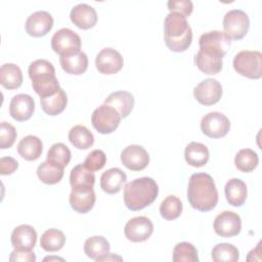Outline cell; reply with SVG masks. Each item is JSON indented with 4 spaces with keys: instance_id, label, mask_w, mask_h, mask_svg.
Instances as JSON below:
<instances>
[{
    "instance_id": "cell-1",
    "label": "cell",
    "mask_w": 262,
    "mask_h": 262,
    "mask_svg": "<svg viewBox=\"0 0 262 262\" xmlns=\"http://www.w3.org/2000/svg\"><path fill=\"white\" fill-rule=\"evenodd\" d=\"M187 200L198 211L213 210L218 203V191L212 176L207 173L192 174L188 180Z\"/></svg>"
},
{
    "instance_id": "cell-2",
    "label": "cell",
    "mask_w": 262,
    "mask_h": 262,
    "mask_svg": "<svg viewBox=\"0 0 262 262\" xmlns=\"http://www.w3.org/2000/svg\"><path fill=\"white\" fill-rule=\"evenodd\" d=\"M164 38L167 47L173 52H183L192 41V31L186 16L170 12L164 20Z\"/></svg>"
},
{
    "instance_id": "cell-3",
    "label": "cell",
    "mask_w": 262,
    "mask_h": 262,
    "mask_svg": "<svg viewBox=\"0 0 262 262\" xmlns=\"http://www.w3.org/2000/svg\"><path fill=\"white\" fill-rule=\"evenodd\" d=\"M159 193V186L150 177H140L124 187V203L131 211H139L151 205Z\"/></svg>"
},
{
    "instance_id": "cell-4",
    "label": "cell",
    "mask_w": 262,
    "mask_h": 262,
    "mask_svg": "<svg viewBox=\"0 0 262 262\" xmlns=\"http://www.w3.org/2000/svg\"><path fill=\"white\" fill-rule=\"evenodd\" d=\"M29 77L32 86L40 98L53 95L58 91L59 83L55 77V69L46 59H36L29 66Z\"/></svg>"
},
{
    "instance_id": "cell-5",
    "label": "cell",
    "mask_w": 262,
    "mask_h": 262,
    "mask_svg": "<svg viewBox=\"0 0 262 262\" xmlns=\"http://www.w3.org/2000/svg\"><path fill=\"white\" fill-rule=\"evenodd\" d=\"M233 68L237 74L249 79H260L262 76V54L260 51L243 50L233 58Z\"/></svg>"
},
{
    "instance_id": "cell-6",
    "label": "cell",
    "mask_w": 262,
    "mask_h": 262,
    "mask_svg": "<svg viewBox=\"0 0 262 262\" xmlns=\"http://www.w3.org/2000/svg\"><path fill=\"white\" fill-rule=\"evenodd\" d=\"M120 114L111 105L101 104L91 115V123L94 129L100 134H111L120 125Z\"/></svg>"
},
{
    "instance_id": "cell-7",
    "label": "cell",
    "mask_w": 262,
    "mask_h": 262,
    "mask_svg": "<svg viewBox=\"0 0 262 262\" xmlns=\"http://www.w3.org/2000/svg\"><path fill=\"white\" fill-rule=\"evenodd\" d=\"M51 47L53 51L60 56H69L80 52V36L68 28H62L54 33L51 38Z\"/></svg>"
},
{
    "instance_id": "cell-8",
    "label": "cell",
    "mask_w": 262,
    "mask_h": 262,
    "mask_svg": "<svg viewBox=\"0 0 262 262\" xmlns=\"http://www.w3.org/2000/svg\"><path fill=\"white\" fill-rule=\"evenodd\" d=\"M250 28L248 14L241 9H232L225 13L223 17L224 34L230 40L243 39Z\"/></svg>"
},
{
    "instance_id": "cell-9",
    "label": "cell",
    "mask_w": 262,
    "mask_h": 262,
    "mask_svg": "<svg viewBox=\"0 0 262 262\" xmlns=\"http://www.w3.org/2000/svg\"><path fill=\"white\" fill-rule=\"evenodd\" d=\"M199 44L204 53L223 58L230 47V39L221 31H210L200 37Z\"/></svg>"
},
{
    "instance_id": "cell-10",
    "label": "cell",
    "mask_w": 262,
    "mask_h": 262,
    "mask_svg": "<svg viewBox=\"0 0 262 262\" xmlns=\"http://www.w3.org/2000/svg\"><path fill=\"white\" fill-rule=\"evenodd\" d=\"M201 129L210 138H221L228 133L230 121L222 113L211 112L202 118Z\"/></svg>"
},
{
    "instance_id": "cell-11",
    "label": "cell",
    "mask_w": 262,
    "mask_h": 262,
    "mask_svg": "<svg viewBox=\"0 0 262 262\" xmlns=\"http://www.w3.org/2000/svg\"><path fill=\"white\" fill-rule=\"evenodd\" d=\"M223 90L221 84L212 78L205 79L199 83L193 89V96L196 101L203 105H213L217 103L221 96Z\"/></svg>"
},
{
    "instance_id": "cell-12",
    "label": "cell",
    "mask_w": 262,
    "mask_h": 262,
    "mask_svg": "<svg viewBox=\"0 0 262 262\" xmlns=\"http://www.w3.org/2000/svg\"><path fill=\"white\" fill-rule=\"evenodd\" d=\"M154 232V224L145 216H137L130 219L124 228L125 236L133 243H141L150 237Z\"/></svg>"
},
{
    "instance_id": "cell-13",
    "label": "cell",
    "mask_w": 262,
    "mask_h": 262,
    "mask_svg": "<svg viewBox=\"0 0 262 262\" xmlns=\"http://www.w3.org/2000/svg\"><path fill=\"white\" fill-rule=\"evenodd\" d=\"M95 66L100 74L113 75L122 70L124 59L119 51L114 48L106 47L97 53Z\"/></svg>"
},
{
    "instance_id": "cell-14",
    "label": "cell",
    "mask_w": 262,
    "mask_h": 262,
    "mask_svg": "<svg viewBox=\"0 0 262 262\" xmlns=\"http://www.w3.org/2000/svg\"><path fill=\"white\" fill-rule=\"evenodd\" d=\"M214 230L221 237H233L241 232L242 220L238 214L232 211H224L216 216Z\"/></svg>"
},
{
    "instance_id": "cell-15",
    "label": "cell",
    "mask_w": 262,
    "mask_h": 262,
    "mask_svg": "<svg viewBox=\"0 0 262 262\" xmlns=\"http://www.w3.org/2000/svg\"><path fill=\"white\" fill-rule=\"evenodd\" d=\"M122 164L131 171H141L149 163L148 152L144 147L137 144L128 145L121 152Z\"/></svg>"
},
{
    "instance_id": "cell-16",
    "label": "cell",
    "mask_w": 262,
    "mask_h": 262,
    "mask_svg": "<svg viewBox=\"0 0 262 262\" xmlns=\"http://www.w3.org/2000/svg\"><path fill=\"white\" fill-rule=\"evenodd\" d=\"M53 27L52 15L44 10L32 13L26 20V32L32 37H43Z\"/></svg>"
},
{
    "instance_id": "cell-17",
    "label": "cell",
    "mask_w": 262,
    "mask_h": 262,
    "mask_svg": "<svg viewBox=\"0 0 262 262\" xmlns=\"http://www.w3.org/2000/svg\"><path fill=\"white\" fill-rule=\"evenodd\" d=\"M35 111L34 98L29 94L14 95L9 103V114L17 122L29 120Z\"/></svg>"
},
{
    "instance_id": "cell-18",
    "label": "cell",
    "mask_w": 262,
    "mask_h": 262,
    "mask_svg": "<svg viewBox=\"0 0 262 262\" xmlns=\"http://www.w3.org/2000/svg\"><path fill=\"white\" fill-rule=\"evenodd\" d=\"M10 241L14 250L32 251L37 242V232L33 226L21 224L12 230Z\"/></svg>"
},
{
    "instance_id": "cell-19",
    "label": "cell",
    "mask_w": 262,
    "mask_h": 262,
    "mask_svg": "<svg viewBox=\"0 0 262 262\" xmlns=\"http://www.w3.org/2000/svg\"><path fill=\"white\" fill-rule=\"evenodd\" d=\"M70 18L77 28L88 30L96 25L97 13L92 6L86 3H80L72 8Z\"/></svg>"
},
{
    "instance_id": "cell-20",
    "label": "cell",
    "mask_w": 262,
    "mask_h": 262,
    "mask_svg": "<svg viewBox=\"0 0 262 262\" xmlns=\"http://www.w3.org/2000/svg\"><path fill=\"white\" fill-rule=\"evenodd\" d=\"M95 200L93 188H72L69 199L72 209L80 214L88 213L93 208Z\"/></svg>"
},
{
    "instance_id": "cell-21",
    "label": "cell",
    "mask_w": 262,
    "mask_h": 262,
    "mask_svg": "<svg viewBox=\"0 0 262 262\" xmlns=\"http://www.w3.org/2000/svg\"><path fill=\"white\" fill-rule=\"evenodd\" d=\"M104 104L113 106L121 118H126L133 110L134 96L128 91H115L105 98Z\"/></svg>"
},
{
    "instance_id": "cell-22",
    "label": "cell",
    "mask_w": 262,
    "mask_h": 262,
    "mask_svg": "<svg viewBox=\"0 0 262 262\" xmlns=\"http://www.w3.org/2000/svg\"><path fill=\"white\" fill-rule=\"evenodd\" d=\"M127 176L120 168H111L102 173L100 177V187L106 193H118L125 184Z\"/></svg>"
},
{
    "instance_id": "cell-23",
    "label": "cell",
    "mask_w": 262,
    "mask_h": 262,
    "mask_svg": "<svg viewBox=\"0 0 262 262\" xmlns=\"http://www.w3.org/2000/svg\"><path fill=\"white\" fill-rule=\"evenodd\" d=\"M224 192L227 202L233 207L243 206L248 195L247 185L239 178H232L228 180L225 184Z\"/></svg>"
},
{
    "instance_id": "cell-24",
    "label": "cell",
    "mask_w": 262,
    "mask_h": 262,
    "mask_svg": "<svg viewBox=\"0 0 262 262\" xmlns=\"http://www.w3.org/2000/svg\"><path fill=\"white\" fill-rule=\"evenodd\" d=\"M43 150L41 139L34 135H28L20 139L17 144V152L27 161H36L40 158Z\"/></svg>"
},
{
    "instance_id": "cell-25",
    "label": "cell",
    "mask_w": 262,
    "mask_h": 262,
    "mask_svg": "<svg viewBox=\"0 0 262 262\" xmlns=\"http://www.w3.org/2000/svg\"><path fill=\"white\" fill-rule=\"evenodd\" d=\"M209 149L208 147L201 143L191 141L189 142L184 150V159L186 163L192 167H203L209 161Z\"/></svg>"
},
{
    "instance_id": "cell-26",
    "label": "cell",
    "mask_w": 262,
    "mask_h": 262,
    "mask_svg": "<svg viewBox=\"0 0 262 262\" xmlns=\"http://www.w3.org/2000/svg\"><path fill=\"white\" fill-rule=\"evenodd\" d=\"M59 62L62 70L71 75H82L88 69V57L83 51L69 56H60Z\"/></svg>"
},
{
    "instance_id": "cell-27",
    "label": "cell",
    "mask_w": 262,
    "mask_h": 262,
    "mask_svg": "<svg viewBox=\"0 0 262 262\" xmlns=\"http://www.w3.org/2000/svg\"><path fill=\"white\" fill-rule=\"evenodd\" d=\"M95 175L84 164L75 166L70 174V183L72 188H93Z\"/></svg>"
},
{
    "instance_id": "cell-28",
    "label": "cell",
    "mask_w": 262,
    "mask_h": 262,
    "mask_svg": "<svg viewBox=\"0 0 262 262\" xmlns=\"http://www.w3.org/2000/svg\"><path fill=\"white\" fill-rule=\"evenodd\" d=\"M0 83L8 90L20 87L23 83V73L19 67L14 63L2 64L0 69Z\"/></svg>"
},
{
    "instance_id": "cell-29",
    "label": "cell",
    "mask_w": 262,
    "mask_h": 262,
    "mask_svg": "<svg viewBox=\"0 0 262 262\" xmlns=\"http://www.w3.org/2000/svg\"><path fill=\"white\" fill-rule=\"evenodd\" d=\"M42 110L49 116H57L63 112L68 104V96L66 92L59 88L53 95L40 98Z\"/></svg>"
},
{
    "instance_id": "cell-30",
    "label": "cell",
    "mask_w": 262,
    "mask_h": 262,
    "mask_svg": "<svg viewBox=\"0 0 262 262\" xmlns=\"http://www.w3.org/2000/svg\"><path fill=\"white\" fill-rule=\"evenodd\" d=\"M70 142L78 149H87L94 143V136L89 129L83 125H76L69 131Z\"/></svg>"
},
{
    "instance_id": "cell-31",
    "label": "cell",
    "mask_w": 262,
    "mask_h": 262,
    "mask_svg": "<svg viewBox=\"0 0 262 262\" xmlns=\"http://www.w3.org/2000/svg\"><path fill=\"white\" fill-rule=\"evenodd\" d=\"M37 176L45 184H56L63 177V169L55 164L45 161L38 166Z\"/></svg>"
},
{
    "instance_id": "cell-32",
    "label": "cell",
    "mask_w": 262,
    "mask_h": 262,
    "mask_svg": "<svg viewBox=\"0 0 262 262\" xmlns=\"http://www.w3.org/2000/svg\"><path fill=\"white\" fill-rule=\"evenodd\" d=\"M66 243L63 232L56 228H50L43 232L40 238V246L46 252H57Z\"/></svg>"
},
{
    "instance_id": "cell-33",
    "label": "cell",
    "mask_w": 262,
    "mask_h": 262,
    "mask_svg": "<svg viewBox=\"0 0 262 262\" xmlns=\"http://www.w3.org/2000/svg\"><path fill=\"white\" fill-rule=\"evenodd\" d=\"M194 63L198 69L206 75H216L222 70L223 67L222 58L206 54L201 50H199V52L194 55Z\"/></svg>"
},
{
    "instance_id": "cell-34",
    "label": "cell",
    "mask_w": 262,
    "mask_h": 262,
    "mask_svg": "<svg viewBox=\"0 0 262 262\" xmlns=\"http://www.w3.org/2000/svg\"><path fill=\"white\" fill-rule=\"evenodd\" d=\"M111 246L105 237L94 235L85 241L84 252L87 257L95 260L97 257L110 252Z\"/></svg>"
},
{
    "instance_id": "cell-35",
    "label": "cell",
    "mask_w": 262,
    "mask_h": 262,
    "mask_svg": "<svg viewBox=\"0 0 262 262\" xmlns=\"http://www.w3.org/2000/svg\"><path fill=\"white\" fill-rule=\"evenodd\" d=\"M258 155L251 148H243L237 151L234 158V165L237 170L244 173L252 172L258 166Z\"/></svg>"
},
{
    "instance_id": "cell-36",
    "label": "cell",
    "mask_w": 262,
    "mask_h": 262,
    "mask_svg": "<svg viewBox=\"0 0 262 262\" xmlns=\"http://www.w3.org/2000/svg\"><path fill=\"white\" fill-rule=\"evenodd\" d=\"M211 257L214 262H236L239 258V252L235 246L221 243L212 249Z\"/></svg>"
},
{
    "instance_id": "cell-37",
    "label": "cell",
    "mask_w": 262,
    "mask_h": 262,
    "mask_svg": "<svg viewBox=\"0 0 262 262\" xmlns=\"http://www.w3.org/2000/svg\"><path fill=\"white\" fill-rule=\"evenodd\" d=\"M46 161L64 169L71 161V150L66 144L61 142L54 143L51 145L47 152Z\"/></svg>"
},
{
    "instance_id": "cell-38",
    "label": "cell",
    "mask_w": 262,
    "mask_h": 262,
    "mask_svg": "<svg viewBox=\"0 0 262 262\" xmlns=\"http://www.w3.org/2000/svg\"><path fill=\"white\" fill-rule=\"evenodd\" d=\"M161 216L166 220L177 219L182 213V203L175 195H168L160 205Z\"/></svg>"
},
{
    "instance_id": "cell-39",
    "label": "cell",
    "mask_w": 262,
    "mask_h": 262,
    "mask_svg": "<svg viewBox=\"0 0 262 262\" xmlns=\"http://www.w3.org/2000/svg\"><path fill=\"white\" fill-rule=\"evenodd\" d=\"M174 262H199L198 250L187 242L178 243L173 250Z\"/></svg>"
},
{
    "instance_id": "cell-40",
    "label": "cell",
    "mask_w": 262,
    "mask_h": 262,
    "mask_svg": "<svg viewBox=\"0 0 262 262\" xmlns=\"http://www.w3.org/2000/svg\"><path fill=\"white\" fill-rule=\"evenodd\" d=\"M17 133L15 128L7 123V122H1L0 124V148L6 149L13 145L15 139H16Z\"/></svg>"
},
{
    "instance_id": "cell-41",
    "label": "cell",
    "mask_w": 262,
    "mask_h": 262,
    "mask_svg": "<svg viewBox=\"0 0 262 262\" xmlns=\"http://www.w3.org/2000/svg\"><path fill=\"white\" fill-rule=\"evenodd\" d=\"M106 163V156L101 149L92 150L85 159L84 166L91 171L101 170Z\"/></svg>"
},
{
    "instance_id": "cell-42",
    "label": "cell",
    "mask_w": 262,
    "mask_h": 262,
    "mask_svg": "<svg viewBox=\"0 0 262 262\" xmlns=\"http://www.w3.org/2000/svg\"><path fill=\"white\" fill-rule=\"evenodd\" d=\"M167 6L170 12H179L186 17L191 14L193 9V4L190 0H170L167 2Z\"/></svg>"
},
{
    "instance_id": "cell-43",
    "label": "cell",
    "mask_w": 262,
    "mask_h": 262,
    "mask_svg": "<svg viewBox=\"0 0 262 262\" xmlns=\"http://www.w3.org/2000/svg\"><path fill=\"white\" fill-rule=\"evenodd\" d=\"M18 168V163L11 157H3L0 159V174L10 175Z\"/></svg>"
},
{
    "instance_id": "cell-44",
    "label": "cell",
    "mask_w": 262,
    "mask_h": 262,
    "mask_svg": "<svg viewBox=\"0 0 262 262\" xmlns=\"http://www.w3.org/2000/svg\"><path fill=\"white\" fill-rule=\"evenodd\" d=\"M10 262H35L36 261V255L32 251H17L14 250L11 252L9 256Z\"/></svg>"
},
{
    "instance_id": "cell-45",
    "label": "cell",
    "mask_w": 262,
    "mask_h": 262,
    "mask_svg": "<svg viewBox=\"0 0 262 262\" xmlns=\"http://www.w3.org/2000/svg\"><path fill=\"white\" fill-rule=\"evenodd\" d=\"M123 258L119 255H116V254H112V253H106V254H103L99 257H97L95 259L96 262L98 261H122Z\"/></svg>"
},
{
    "instance_id": "cell-46",
    "label": "cell",
    "mask_w": 262,
    "mask_h": 262,
    "mask_svg": "<svg viewBox=\"0 0 262 262\" xmlns=\"http://www.w3.org/2000/svg\"><path fill=\"white\" fill-rule=\"evenodd\" d=\"M44 261H52V260H60V261H63L62 258H59V257H46L43 259Z\"/></svg>"
}]
</instances>
